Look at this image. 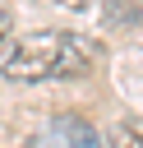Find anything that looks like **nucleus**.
<instances>
[{"label":"nucleus","instance_id":"f257e3e1","mask_svg":"<svg viewBox=\"0 0 143 148\" xmlns=\"http://www.w3.org/2000/svg\"><path fill=\"white\" fill-rule=\"evenodd\" d=\"M97 60V46L78 32H60V28H46V32H32V37H18L5 60H0V74L14 79V83H46V79H83Z\"/></svg>","mask_w":143,"mask_h":148},{"label":"nucleus","instance_id":"f03ea898","mask_svg":"<svg viewBox=\"0 0 143 148\" xmlns=\"http://www.w3.org/2000/svg\"><path fill=\"white\" fill-rule=\"evenodd\" d=\"M23 148H111V143H106L101 130L88 125L83 116H55V120H46Z\"/></svg>","mask_w":143,"mask_h":148},{"label":"nucleus","instance_id":"7ed1b4c3","mask_svg":"<svg viewBox=\"0 0 143 148\" xmlns=\"http://www.w3.org/2000/svg\"><path fill=\"white\" fill-rule=\"evenodd\" d=\"M111 148H143V120H125L111 139Z\"/></svg>","mask_w":143,"mask_h":148},{"label":"nucleus","instance_id":"39448f33","mask_svg":"<svg viewBox=\"0 0 143 148\" xmlns=\"http://www.w3.org/2000/svg\"><path fill=\"white\" fill-rule=\"evenodd\" d=\"M9 28H14V18H9L5 9H0V46H5V37H9Z\"/></svg>","mask_w":143,"mask_h":148},{"label":"nucleus","instance_id":"20e7f679","mask_svg":"<svg viewBox=\"0 0 143 148\" xmlns=\"http://www.w3.org/2000/svg\"><path fill=\"white\" fill-rule=\"evenodd\" d=\"M143 14V0H115V18H138Z\"/></svg>","mask_w":143,"mask_h":148}]
</instances>
